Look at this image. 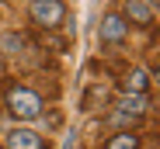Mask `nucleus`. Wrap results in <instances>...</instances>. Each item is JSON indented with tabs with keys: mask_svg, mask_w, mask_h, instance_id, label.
I'll use <instances>...</instances> for the list:
<instances>
[{
	"mask_svg": "<svg viewBox=\"0 0 160 149\" xmlns=\"http://www.w3.org/2000/svg\"><path fill=\"white\" fill-rule=\"evenodd\" d=\"M7 111L21 121H32V118L42 114V97L28 87H11L7 90Z\"/></svg>",
	"mask_w": 160,
	"mask_h": 149,
	"instance_id": "nucleus-1",
	"label": "nucleus"
},
{
	"mask_svg": "<svg viewBox=\"0 0 160 149\" xmlns=\"http://www.w3.org/2000/svg\"><path fill=\"white\" fill-rule=\"evenodd\" d=\"M32 21L38 24V28L52 31V28H59L63 17H66V7H63V0H32Z\"/></svg>",
	"mask_w": 160,
	"mask_h": 149,
	"instance_id": "nucleus-2",
	"label": "nucleus"
},
{
	"mask_svg": "<svg viewBox=\"0 0 160 149\" xmlns=\"http://www.w3.org/2000/svg\"><path fill=\"white\" fill-rule=\"evenodd\" d=\"M98 35H101V42L115 45V42H122V38L129 35V21H125L122 14H104V21H101Z\"/></svg>",
	"mask_w": 160,
	"mask_h": 149,
	"instance_id": "nucleus-3",
	"label": "nucleus"
},
{
	"mask_svg": "<svg viewBox=\"0 0 160 149\" xmlns=\"http://www.w3.org/2000/svg\"><path fill=\"white\" fill-rule=\"evenodd\" d=\"M7 149H45V142L32 128H14V132H7Z\"/></svg>",
	"mask_w": 160,
	"mask_h": 149,
	"instance_id": "nucleus-4",
	"label": "nucleus"
},
{
	"mask_svg": "<svg viewBox=\"0 0 160 149\" xmlns=\"http://www.w3.org/2000/svg\"><path fill=\"white\" fill-rule=\"evenodd\" d=\"M122 90H125V97H143L150 90V73L146 69H129L122 77Z\"/></svg>",
	"mask_w": 160,
	"mask_h": 149,
	"instance_id": "nucleus-5",
	"label": "nucleus"
},
{
	"mask_svg": "<svg viewBox=\"0 0 160 149\" xmlns=\"http://www.w3.org/2000/svg\"><path fill=\"white\" fill-rule=\"evenodd\" d=\"M125 21H132V24H153V11H150V4L146 0H125Z\"/></svg>",
	"mask_w": 160,
	"mask_h": 149,
	"instance_id": "nucleus-6",
	"label": "nucleus"
},
{
	"mask_svg": "<svg viewBox=\"0 0 160 149\" xmlns=\"http://www.w3.org/2000/svg\"><path fill=\"white\" fill-rule=\"evenodd\" d=\"M104 149H139V139L132 132H118V135H112L104 142Z\"/></svg>",
	"mask_w": 160,
	"mask_h": 149,
	"instance_id": "nucleus-7",
	"label": "nucleus"
},
{
	"mask_svg": "<svg viewBox=\"0 0 160 149\" xmlns=\"http://www.w3.org/2000/svg\"><path fill=\"white\" fill-rule=\"evenodd\" d=\"M24 49V38L21 35H4L0 38V52H21Z\"/></svg>",
	"mask_w": 160,
	"mask_h": 149,
	"instance_id": "nucleus-8",
	"label": "nucleus"
},
{
	"mask_svg": "<svg viewBox=\"0 0 160 149\" xmlns=\"http://www.w3.org/2000/svg\"><path fill=\"white\" fill-rule=\"evenodd\" d=\"M108 121H112V125H136L139 118H136V114H129V111H115Z\"/></svg>",
	"mask_w": 160,
	"mask_h": 149,
	"instance_id": "nucleus-9",
	"label": "nucleus"
},
{
	"mask_svg": "<svg viewBox=\"0 0 160 149\" xmlns=\"http://www.w3.org/2000/svg\"><path fill=\"white\" fill-rule=\"evenodd\" d=\"M153 77H157V80H160V63H157V66H153Z\"/></svg>",
	"mask_w": 160,
	"mask_h": 149,
	"instance_id": "nucleus-10",
	"label": "nucleus"
},
{
	"mask_svg": "<svg viewBox=\"0 0 160 149\" xmlns=\"http://www.w3.org/2000/svg\"><path fill=\"white\" fill-rule=\"evenodd\" d=\"M0 149H4V146H0Z\"/></svg>",
	"mask_w": 160,
	"mask_h": 149,
	"instance_id": "nucleus-11",
	"label": "nucleus"
}]
</instances>
